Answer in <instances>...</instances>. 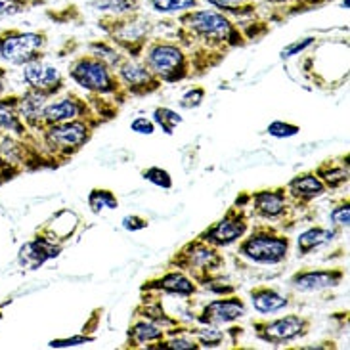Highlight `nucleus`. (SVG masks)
<instances>
[{
	"label": "nucleus",
	"instance_id": "nucleus-1",
	"mask_svg": "<svg viewBox=\"0 0 350 350\" xmlns=\"http://www.w3.org/2000/svg\"><path fill=\"white\" fill-rule=\"evenodd\" d=\"M174 37L188 52L191 77L218 67L232 50L245 48V35L234 19L215 8H193L176 16Z\"/></svg>",
	"mask_w": 350,
	"mask_h": 350
},
{
	"label": "nucleus",
	"instance_id": "nucleus-2",
	"mask_svg": "<svg viewBox=\"0 0 350 350\" xmlns=\"http://www.w3.org/2000/svg\"><path fill=\"white\" fill-rule=\"evenodd\" d=\"M98 126H102L98 119H73L66 123L50 124L37 134L42 150L57 169L73 159L92 140Z\"/></svg>",
	"mask_w": 350,
	"mask_h": 350
},
{
	"label": "nucleus",
	"instance_id": "nucleus-3",
	"mask_svg": "<svg viewBox=\"0 0 350 350\" xmlns=\"http://www.w3.org/2000/svg\"><path fill=\"white\" fill-rule=\"evenodd\" d=\"M98 29L131 59H140L148 42L153 38L155 23L142 10H138L121 16H100Z\"/></svg>",
	"mask_w": 350,
	"mask_h": 350
},
{
	"label": "nucleus",
	"instance_id": "nucleus-4",
	"mask_svg": "<svg viewBox=\"0 0 350 350\" xmlns=\"http://www.w3.org/2000/svg\"><path fill=\"white\" fill-rule=\"evenodd\" d=\"M291 237L284 228L272 222H256L253 230L237 241V255L247 258L249 262L265 266L282 265L289 256Z\"/></svg>",
	"mask_w": 350,
	"mask_h": 350
},
{
	"label": "nucleus",
	"instance_id": "nucleus-5",
	"mask_svg": "<svg viewBox=\"0 0 350 350\" xmlns=\"http://www.w3.org/2000/svg\"><path fill=\"white\" fill-rule=\"evenodd\" d=\"M69 79L86 90L90 96H102L109 100H117L119 105L124 104L131 96L126 94L119 77L111 67H107L94 54L86 52L75 57L69 66Z\"/></svg>",
	"mask_w": 350,
	"mask_h": 350
},
{
	"label": "nucleus",
	"instance_id": "nucleus-6",
	"mask_svg": "<svg viewBox=\"0 0 350 350\" xmlns=\"http://www.w3.org/2000/svg\"><path fill=\"white\" fill-rule=\"evenodd\" d=\"M167 266L182 270L199 287H203L211 280L218 278L220 270L224 268V255L220 253L218 247H213L207 241L193 237L167 260Z\"/></svg>",
	"mask_w": 350,
	"mask_h": 350
},
{
	"label": "nucleus",
	"instance_id": "nucleus-7",
	"mask_svg": "<svg viewBox=\"0 0 350 350\" xmlns=\"http://www.w3.org/2000/svg\"><path fill=\"white\" fill-rule=\"evenodd\" d=\"M140 62L163 85H176L191 77L188 52L171 38L153 37L144 50Z\"/></svg>",
	"mask_w": 350,
	"mask_h": 350
},
{
	"label": "nucleus",
	"instance_id": "nucleus-8",
	"mask_svg": "<svg viewBox=\"0 0 350 350\" xmlns=\"http://www.w3.org/2000/svg\"><path fill=\"white\" fill-rule=\"evenodd\" d=\"M48 48V33L44 29L23 31L18 27L0 29V59L8 66L23 67L44 59Z\"/></svg>",
	"mask_w": 350,
	"mask_h": 350
},
{
	"label": "nucleus",
	"instance_id": "nucleus-9",
	"mask_svg": "<svg viewBox=\"0 0 350 350\" xmlns=\"http://www.w3.org/2000/svg\"><path fill=\"white\" fill-rule=\"evenodd\" d=\"M301 207H297L291 198L287 196L285 186H274V188L256 189L249 193L247 211L249 217L262 222H272L284 228V220L289 222V228H293L297 222L295 213Z\"/></svg>",
	"mask_w": 350,
	"mask_h": 350
},
{
	"label": "nucleus",
	"instance_id": "nucleus-10",
	"mask_svg": "<svg viewBox=\"0 0 350 350\" xmlns=\"http://www.w3.org/2000/svg\"><path fill=\"white\" fill-rule=\"evenodd\" d=\"M253 332L258 341L272 345V347H282L289 342L303 339L308 335L312 327V320L303 314H285L274 320H253Z\"/></svg>",
	"mask_w": 350,
	"mask_h": 350
},
{
	"label": "nucleus",
	"instance_id": "nucleus-11",
	"mask_svg": "<svg viewBox=\"0 0 350 350\" xmlns=\"http://www.w3.org/2000/svg\"><path fill=\"white\" fill-rule=\"evenodd\" d=\"M249 222H251V217H249L247 207L234 203L224 213V217L218 218L217 222H213L211 226L205 228L201 234H198V237L211 243L213 247L226 249L245 236L247 230H249Z\"/></svg>",
	"mask_w": 350,
	"mask_h": 350
},
{
	"label": "nucleus",
	"instance_id": "nucleus-12",
	"mask_svg": "<svg viewBox=\"0 0 350 350\" xmlns=\"http://www.w3.org/2000/svg\"><path fill=\"white\" fill-rule=\"evenodd\" d=\"M73 119H98L100 123L104 124V121L96 115L92 105L86 98H81V96L69 92L64 98L56 96V100H52V102L48 100L46 105L42 107L37 133L50 126V124L66 123V121H73Z\"/></svg>",
	"mask_w": 350,
	"mask_h": 350
},
{
	"label": "nucleus",
	"instance_id": "nucleus-13",
	"mask_svg": "<svg viewBox=\"0 0 350 350\" xmlns=\"http://www.w3.org/2000/svg\"><path fill=\"white\" fill-rule=\"evenodd\" d=\"M62 253H64V243L54 239L44 228H37L35 236L19 247L18 262L25 270H38L46 262L57 258Z\"/></svg>",
	"mask_w": 350,
	"mask_h": 350
},
{
	"label": "nucleus",
	"instance_id": "nucleus-14",
	"mask_svg": "<svg viewBox=\"0 0 350 350\" xmlns=\"http://www.w3.org/2000/svg\"><path fill=\"white\" fill-rule=\"evenodd\" d=\"M21 79L25 88L46 96L48 100L59 96L66 88V77L62 75L56 66H50L44 59H37L21 67Z\"/></svg>",
	"mask_w": 350,
	"mask_h": 350
},
{
	"label": "nucleus",
	"instance_id": "nucleus-15",
	"mask_svg": "<svg viewBox=\"0 0 350 350\" xmlns=\"http://www.w3.org/2000/svg\"><path fill=\"white\" fill-rule=\"evenodd\" d=\"M121 85L124 86L126 94L131 98H146V96L155 94L161 90L163 83L153 75L148 67L144 66L140 59H131L126 57L121 66L115 69Z\"/></svg>",
	"mask_w": 350,
	"mask_h": 350
},
{
	"label": "nucleus",
	"instance_id": "nucleus-16",
	"mask_svg": "<svg viewBox=\"0 0 350 350\" xmlns=\"http://www.w3.org/2000/svg\"><path fill=\"white\" fill-rule=\"evenodd\" d=\"M247 314L245 301L237 293L220 295L218 299L208 301L201 312L196 316V320L201 325H211V327H222L228 323H234L241 320Z\"/></svg>",
	"mask_w": 350,
	"mask_h": 350
},
{
	"label": "nucleus",
	"instance_id": "nucleus-17",
	"mask_svg": "<svg viewBox=\"0 0 350 350\" xmlns=\"http://www.w3.org/2000/svg\"><path fill=\"white\" fill-rule=\"evenodd\" d=\"M201 291L199 287L188 274H184L182 270H167L159 278H152L148 282L140 285V293H153V295H171V297H182L188 299Z\"/></svg>",
	"mask_w": 350,
	"mask_h": 350
},
{
	"label": "nucleus",
	"instance_id": "nucleus-18",
	"mask_svg": "<svg viewBox=\"0 0 350 350\" xmlns=\"http://www.w3.org/2000/svg\"><path fill=\"white\" fill-rule=\"evenodd\" d=\"M345 280L342 268H316V270H299L289 278V285L299 293H318L325 289L339 287Z\"/></svg>",
	"mask_w": 350,
	"mask_h": 350
},
{
	"label": "nucleus",
	"instance_id": "nucleus-19",
	"mask_svg": "<svg viewBox=\"0 0 350 350\" xmlns=\"http://www.w3.org/2000/svg\"><path fill=\"white\" fill-rule=\"evenodd\" d=\"M285 189H287V196L291 198V201L301 208L308 207L312 201L327 193V188L323 186L322 180L314 174V171L293 176L285 184Z\"/></svg>",
	"mask_w": 350,
	"mask_h": 350
},
{
	"label": "nucleus",
	"instance_id": "nucleus-20",
	"mask_svg": "<svg viewBox=\"0 0 350 350\" xmlns=\"http://www.w3.org/2000/svg\"><path fill=\"white\" fill-rule=\"evenodd\" d=\"M335 0H262V4L268 6V14H266L268 23H284L293 16L323 8Z\"/></svg>",
	"mask_w": 350,
	"mask_h": 350
},
{
	"label": "nucleus",
	"instance_id": "nucleus-21",
	"mask_svg": "<svg viewBox=\"0 0 350 350\" xmlns=\"http://www.w3.org/2000/svg\"><path fill=\"white\" fill-rule=\"evenodd\" d=\"M0 133H8L23 142L35 140L37 133H33L18 113V94L0 96Z\"/></svg>",
	"mask_w": 350,
	"mask_h": 350
},
{
	"label": "nucleus",
	"instance_id": "nucleus-22",
	"mask_svg": "<svg viewBox=\"0 0 350 350\" xmlns=\"http://www.w3.org/2000/svg\"><path fill=\"white\" fill-rule=\"evenodd\" d=\"M167 335L161 325L148 322L144 318H134V322L129 325L126 332V342L124 349H152L155 342H159Z\"/></svg>",
	"mask_w": 350,
	"mask_h": 350
},
{
	"label": "nucleus",
	"instance_id": "nucleus-23",
	"mask_svg": "<svg viewBox=\"0 0 350 350\" xmlns=\"http://www.w3.org/2000/svg\"><path fill=\"white\" fill-rule=\"evenodd\" d=\"M251 297V303L255 312L260 316H270V314L282 312L284 308L289 306V299L284 297L282 293H278L274 287H268V285H256L249 291Z\"/></svg>",
	"mask_w": 350,
	"mask_h": 350
},
{
	"label": "nucleus",
	"instance_id": "nucleus-24",
	"mask_svg": "<svg viewBox=\"0 0 350 350\" xmlns=\"http://www.w3.org/2000/svg\"><path fill=\"white\" fill-rule=\"evenodd\" d=\"M46 96L38 94L31 88H25L21 94H18V113L33 133H37L40 113H42V107L46 105Z\"/></svg>",
	"mask_w": 350,
	"mask_h": 350
},
{
	"label": "nucleus",
	"instance_id": "nucleus-25",
	"mask_svg": "<svg viewBox=\"0 0 350 350\" xmlns=\"http://www.w3.org/2000/svg\"><path fill=\"white\" fill-rule=\"evenodd\" d=\"M347 159H349V155L345 157V163L325 159L314 169V174L322 180L327 191H337V189H341L342 186L349 184V163H347Z\"/></svg>",
	"mask_w": 350,
	"mask_h": 350
},
{
	"label": "nucleus",
	"instance_id": "nucleus-26",
	"mask_svg": "<svg viewBox=\"0 0 350 350\" xmlns=\"http://www.w3.org/2000/svg\"><path fill=\"white\" fill-rule=\"evenodd\" d=\"M337 228L335 226H312L304 230L297 237V251L299 255H310L312 251H318L320 247L332 243L337 237Z\"/></svg>",
	"mask_w": 350,
	"mask_h": 350
},
{
	"label": "nucleus",
	"instance_id": "nucleus-27",
	"mask_svg": "<svg viewBox=\"0 0 350 350\" xmlns=\"http://www.w3.org/2000/svg\"><path fill=\"white\" fill-rule=\"evenodd\" d=\"M208 6L226 14L234 21H243L247 18H255L258 2L256 0H205Z\"/></svg>",
	"mask_w": 350,
	"mask_h": 350
},
{
	"label": "nucleus",
	"instance_id": "nucleus-28",
	"mask_svg": "<svg viewBox=\"0 0 350 350\" xmlns=\"http://www.w3.org/2000/svg\"><path fill=\"white\" fill-rule=\"evenodd\" d=\"M88 52L94 54L96 57H100L105 66L111 67L113 71L123 64L126 57H129L123 50H119V48L115 46L111 40H107V38H96V40H90V42H88Z\"/></svg>",
	"mask_w": 350,
	"mask_h": 350
},
{
	"label": "nucleus",
	"instance_id": "nucleus-29",
	"mask_svg": "<svg viewBox=\"0 0 350 350\" xmlns=\"http://www.w3.org/2000/svg\"><path fill=\"white\" fill-rule=\"evenodd\" d=\"M88 6L102 16H121L142 10V0H88Z\"/></svg>",
	"mask_w": 350,
	"mask_h": 350
},
{
	"label": "nucleus",
	"instance_id": "nucleus-30",
	"mask_svg": "<svg viewBox=\"0 0 350 350\" xmlns=\"http://www.w3.org/2000/svg\"><path fill=\"white\" fill-rule=\"evenodd\" d=\"M50 0H0V21L48 6Z\"/></svg>",
	"mask_w": 350,
	"mask_h": 350
},
{
	"label": "nucleus",
	"instance_id": "nucleus-31",
	"mask_svg": "<svg viewBox=\"0 0 350 350\" xmlns=\"http://www.w3.org/2000/svg\"><path fill=\"white\" fill-rule=\"evenodd\" d=\"M86 203H88V207H90V211H92L94 215H100V213H104V211H113V208L119 207V199H117V196H115L111 189L107 188L90 189V193H88V198H86Z\"/></svg>",
	"mask_w": 350,
	"mask_h": 350
},
{
	"label": "nucleus",
	"instance_id": "nucleus-32",
	"mask_svg": "<svg viewBox=\"0 0 350 350\" xmlns=\"http://www.w3.org/2000/svg\"><path fill=\"white\" fill-rule=\"evenodd\" d=\"M150 8L163 16H178L188 10L199 8V0H148Z\"/></svg>",
	"mask_w": 350,
	"mask_h": 350
},
{
	"label": "nucleus",
	"instance_id": "nucleus-33",
	"mask_svg": "<svg viewBox=\"0 0 350 350\" xmlns=\"http://www.w3.org/2000/svg\"><path fill=\"white\" fill-rule=\"evenodd\" d=\"M188 333L191 337H196L201 349H217L224 341V333L220 332V327H211V325H203V327H191L189 325Z\"/></svg>",
	"mask_w": 350,
	"mask_h": 350
},
{
	"label": "nucleus",
	"instance_id": "nucleus-34",
	"mask_svg": "<svg viewBox=\"0 0 350 350\" xmlns=\"http://www.w3.org/2000/svg\"><path fill=\"white\" fill-rule=\"evenodd\" d=\"M152 121L155 123V126H159L167 136H172L180 124L184 123L182 115L176 113V111L171 109V107H155Z\"/></svg>",
	"mask_w": 350,
	"mask_h": 350
},
{
	"label": "nucleus",
	"instance_id": "nucleus-35",
	"mask_svg": "<svg viewBox=\"0 0 350 350\" xmlns=\"http://www.w3.org/2000/svg\"><path fill=\"white\" fill-rule=\"evenodd\" d=\"M142 178L148 180L150 184L157 186V188H163V189L172 188L171 172L165 171V169H161V167H148V169H144Z\"/></svg>",
	"mask_w": 350,
	"mask_h": 350
},
{
	"label": "nucleus",
	"instance_id": "nucleus-36",
	"mask_svg": "<svg viewBox=\"0 0 350 350\" xmlns=\"http://www.w3.org/2000/svg\"><path fill=\"white\" fill-rule=\"evenodd\" d=\"M329 220L335 228H349L350 222V201L349 198L341 199L335 207L329 211Z\"/></svg>",
	"mask_w": 350,
	"mask_h": 350
},
{
	"label": "nucleus",
	"instance_id": "nucleus-37",
	"mask_svg": "<svg viewBox=\"0 0 350 350\" xmlns=\"http://www.w3.org/2000/svg\"><path fill=\"white\" fill-rule=\"evenodd\" d=\"M205 96H207V88L205 86H193V88H189L188 92L182 94V98H180V107H184V109H196V107L203 104Z\"/></svg>",
	"mask_w": 350,
	"mask_h": 350
},
{
	"label": "nucleus",
	"instance_id": "nucleus-38",
	"mask_svg": "<svg viewBox=\"0 0 350 350\" xmlns=\"http://www.w3.org/2000/svg\"><path fill=\"white\" fill-rule=\"evenodd\" d=\"M266 133L274 136V138H291V136H297L301 133V126L287 123V121H274V123L268 124Z\"/></svg>",
	"mask_w": 350,
	"mask_h": 350
},
{
	"label": "nucleus",
	"instance_id": "nucleus-39",
	"mask_svg": "<svg viewBox=\"0 0 350 350\" xmlns=\"http://www.w3.org/2000/svg\"><path fill=\"white\" fill-rule=\"evenodd\" d=\"M96 339V335H88V333H79L73 337H67V339H52L48 342L50 349H71V347H79V345H86V342H92Z\"/></svg>",
	"mask_w": 350,
	"mask_h": 350
},
{
	"label": "nucleus",
	"instance_id": "nucleus-40",
	"mask_svg": "<svg viewBox=\"0 0 350 350\" xmlns=\"http://www.w3.org/2000/svg\"><path fill=\"white\" fill-rule=\"evenodd\" d=\"M46 18L56 21V23H69L73 19H81V12H79L75 4H71V6H66V8L46 10Z\"/></svg>",
	"mask_w": 350,
	"mask_h": 350
},
{
	"label": "nucleus",
	"instance_id": "nucleus-41",
	"mask_svg": "<svg viewBox=\"0 0 350 350\" xmlns=\"http://www.w3.org/2000/svg\"><path fill=\"white\" fill-rule=\"evenodd\" d=\"M316 42V38L314 37H304L301 38V40H293L291 44H287V46L280 52V57L282 59H289V57L297 56V54H301V52H304L306 48H310Z\"/></svg>",
	"mask_w": 350,
	"mask_h": 350
},
{
	"label": "nucleus",
	"instance_id": "nucleus-42",
	"mask_svg": "<svg viewBox=\"0 0 350 350\" xmlns=\"http://www.w3.org/2000/svg\"><path fill=\"white\" fill-rule=\"evenodd\" d=\"M131 131L136 134H144V136H152L155 133V123L148 117H136L131 123Z\"/></svg>",
	"mask_w": 350,
	"mask_h": 350
},
{
	"label": "nucleus",
	"instance_id": "nucleus-43",
	"mask_svg": "<svg viewBox=\"0 0 350 350\" xmlns=\"http://www.w3.org/2000/svg\"><path fill=\"white\" fill-rule=\"evenodd\" d=\"M150 226L148 218L140 217V215H126L123 218V228L129 230V232H140V230H146Z\"/></svg>",
	"mask_w": 350,
	"mask_h": 350
},
{
	"label": "nucleus",
	"instance_id": "nucleus-44",
	"mask_svg": "<svg viewBox=\"0 0 350 350\" xmlns=\"http://www.w3.org/2000/svg\"><path fill=\"white\" fill-rule=\"evenodd\" d=\"M6 304H10V301H4V303H0V322L4 320V306Z\"/></svg>",
	"mask_w": 350,
	"mask_h": 350
}]
</instances>
